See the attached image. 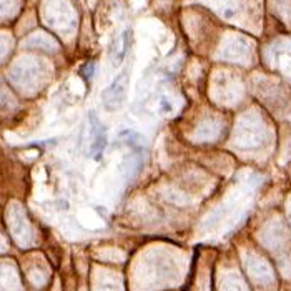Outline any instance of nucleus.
<instances>
[{"mask_svg": "<svg viewBox=\"0 0 291 291\" xmlns=\"http://www.w3.org/2000/svg\"><path fill=\"white\" fill-rule=\"evenodd\" d=\"M87 141V150L90 153V156L98 160L103 155L105 147H107V128L95 113H88Z\"/></svg>", "mask_w": 291, "mask_h": 291, "instance_id": "f257e3e1", "label": "nucleus"}, {"mask_svg": "<svg viewBox=\"0 0 291 291\" xmlns=\"http://www.w3.org/2000/svg\"><path fill=\"white\" fill-rule=\"evenodd\" d=\"M128 90V70H123L113 82L108 85L102 94V103L110 112H115L122 107V103L127 98Z\"/></svg>", "mask_w": 291, "mask_h": 291, "instance_id": "f03ea898", "label": "nucleus"}, {"mask_svg": "<svg viewBox=\"0 0 291 291\" xmlns=\"http://www.w3.org/2000/svg\"><path fill=\"white\" fill-rule=\"evenodd\" d=\"M130 37H132L130 30H125L123 34L120 35V39L115 42V47H113L112 55H113V62H115L116 65H118V63L125 58L128 48H130Z\"/></svg>", "mask_w": 291, "mask_h": 291, "instance_id": "7ed1b4c3", "label": "nucleus"}, {"mask_svg": "<svg viewBox=\"0 0 291 291\" xmlns=\"http://www.w3.org/2000/svg\"><path fill=\"white\" fill-rule=\"evenodd\" d=\"M158 112L161 115H167V113H172L173 112V103L170 102L167 97H161L160 102H158Z\"/></svg>", "mask_w": 291, "mask_h": 291, "instance_id": "20e7f679", "label": "nucleus"}, {"mask_svg": "<svg viewBox=\"0 0 291 291\" xmlns=\"http://www.w3.org/2000/svg\"><path fill=\"white\" fill-rule=\"evenodd\" d=\"M92 70L95 72V65H94V63H87V65H83V67H82V70H80V74L85 75V78H90V77H92Z\"/></svg>", "mask_w": 291, "mask_h": 291, "instance_id": "39448f33", "label": "nucleus"}, {"mask_svg": "<svg viewBox=\"0 0 291 291\" xmlns=\"http://www.w3.org/2000/svg\"><path fill=\"white\" fill-rule=\"evenodd\" d=\"M0 248H3V240L0 238Z\"/></svg>", "mask_w": 291, "mask_h": 291, "instance_id": "423d86ee", "label": "nucleus"}]
</instances>
